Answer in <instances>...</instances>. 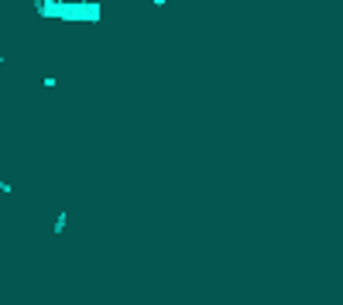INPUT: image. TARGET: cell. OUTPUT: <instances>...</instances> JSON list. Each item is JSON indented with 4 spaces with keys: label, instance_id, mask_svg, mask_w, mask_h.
Returning a JSON list of instances; mask_svg holds the SVG:
<instances>
[{
    "label": "cell",
    "instance_id": "cell-3",
    "mask_svg": "<svg viewBox=\"0 0 343 305\" xmlns=\"http://www.w3.org/2000/svg\"><path fill=\"white\" fill-rule=\"evenodd\" d=\"M148 4H154V7H165V0H148Z\"/></svg>",
    "mask_w": 343,
    "mask_h": 305
},
{
    "label": "cell",
    "instance_id": "cell-1",
    "mask_svg": "<svg viewBox=\"0 0 343 305\" xmlns=\"http://www.w3.org/2000/svg\"><path fill=\"white\" fill-rule=\"evenodd\" d=\"M103 7L93 0H72V4H58V21H72V24H86V21H100Z\"/></svg>",
    "mask_w": 343,
    "mask_h": 305
},
{
    "label": "cell",
    "instance_id": "cell-2",
    "mask_svg": "<svg viewBox=\"0 0 343 305\" xmlns=\"http://www.w3.org/2000/svg\"><path fill=\"white\" fill-rule=\"evenodd\" d=\"M65 223H69V213H58V216H55V227H52V230H55V233H65Z\"/></svg>",
    "mask_w": 343,
    "mask_h": 305
}]
</instances>
